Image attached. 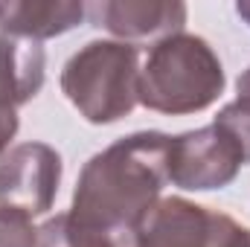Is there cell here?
<instances>
[{"label":"cell","instance_id":"obj_11","mask_svg":"<svg viewBox=\"0 0 250 247\" xmlns=\"http://www.w3.org/2000/svg\"><path fill=\"white\" fill-rule=\"evenodd\" d=\"M212 123L218 125V128H224L233 137V143L239 145L245 163H250V99L236 96L230 105H224L218 111V117Z\"/></svg>","mask_w":250,"mask_h":247},{"label":"cell","instance_id":"obj_4","mask_svg":"<svg viewBox=\"0 0 250 247\" xmlns=\"http://www.w3.org/2000/svg\"><path fill=\"white\" fill-rule=\"evenodd\" d=\"M248 242L250 230L233 215L187 198H160L137 227V247H248Z\"/></svg>","mask_w":250,"mask_h":247},{"label":"cell","instance_id":"obj_13","mask_svg":"<svg viewBox=\"0 0 250 247\" xmlns=\"http://www.w3.org/2000/svg\"><path fill=\"white\" fill-rule=\"evenodd\" d=\"M15 134H18V111L6 99H0V157L9 151V143L15 140Z\"/></svg>","mask_w":250,"mask_h":247},{"label":"cell","instance_id":"obj_5","mask_svg":"<svg viewBox=\"0 0 250 247\" xmlns=\"http://www.w3.org/2000/svg\"><path fill=\"white\" fill-rule=\"evenodd\" d=\"M242 166L245 157L239 145L215 123L178 134L169 143V184L189 192H207L233 184Z\"/></svg>","mask_w":250,"mask_h":247},{"label":"cell","instance_id":"obj_2","mask_svg":"<svg viewBox=\"0 0 250 247\" xmlns=\"http://www.w3.org/2000/svg\"><path fill=\"white\" fill-rule=\"evenodd\" d=\"M224 67L215 50L189 32L157 41L140 67L137 99L143 108L184 117L209 108L224 93Z\"/></svg>","mask_w":250,"mask_h":247},{"label":"cell","instance_id":"obj_7","mask_svg":"<svg viewBox=\"0 0 250 247\" xmlns=\"http://www.w3.org/2000/svg\"><path fill=\"white\" fill-rule=\"evenodd\" d=\"M93 26L111 32L123 44H157L184 32L187 3L181 0H96L87 6Z\"/></svg>","mask_w":250,"mask_h":247},{"label":"cell","instance_id":"obj_14","mask_svg":"<svg viewBox=\"0 0 250 247\" xmlns=\"http://www.w3.org/2000/svg\"><path fill=\"white\" fill-rule=\"evenodd\" d=\"M236 87H239V96H242V99H250V67L242 73V76H239Z\"/></svg>","mask_w":250,"mask_h":247},{"label":"cell","instance_id":"obj_12","mask_svg":"<svg viewBox=\"0 0 250 247\" xmlns=\"http://www.w3.org/2000/svg\"><path fill=\"white\" fill-rule=\"evenodd\" d=\"M0 247H38V230L32 227V218L0 206Z\"/></svg>","mask_w":250,"mask_h":247},{"label":"cell","instance_id":"obj_3","mask_svg":"<svg viewBox=\"0 0 250 247\" xmlns=\"http://www.w3.org/2000/svg\"><path fill=\"white\" fill-rule=\"evenodd\" d=\"M140 50L123 41H87L62 70L70 105L93 125H111L137 108Z\"/></svg>","mask_w":250,"mask_h":247},{"label":"cell","instance_id":"obj_15","mask_svg":"<svg viewBox=\"0 0 250 247\" xmlns=\"http://www.w3.org/2000/svg\"><path fill=\"white\" fill-rule=\"evenodd\" d=\"M236 12H239V18L250 26V0H239V3H236Z\"/></svg>","mask_w":250,"mask_h":247},{"label":"cell","instance_id":"obj_9","mask_svg":"<svg viewBox=\"0 0 250 247\" xmlns=\"http://www.w3.org/2000/svg\"><path fill=\"white\" fill-rule=\"evenodd\" d=\"M47 53L41 41L0 32V99L12 108L29 102L44 87Z\"/></svg>","mask_w":250,"mask_h":247},{"label":"cell","instance_id":"obj_10","mask_svg":"<svg viewBox=\"0 0 250 247\" xmlns=\"http://www.w3.org/2000/svg\"><path fill=\"white\" fill-rule=\"evenodd\" d=\"M38 247H137V233L93 227L62 212L38 227Z\"/></svg>","mask_w":250,"mask_h":247},{"label":"cell","instance_id":"obj_1","mask_svg":"<svg viewBox=\"0 0 250 247\" xmlns=\"http://www.w3.org/2000/svg\"><path fill=\"white\" fill-rule=\"evenodd\" d=\"M169 143L163 131H137L93 154L76 181L70 215L93 227L137 233L169 184Z\"/></svg>","mask_w":250,"mask_h":247},{"label":"cell","instance_id":"obj_8","mask_svg":"<svg viewBox=\"0 0 250 247\" xmlns=\"http://www.w3.org/2000/svg\"><path fill=\"white\" fill-rule=\"evenodd\" d=\"M84 15L82 0H0V32L47 41L76 29Z\"/></svg>","mask_w":250,"mask_h":247},{"label":"cell","instance_id":"obj_6","mask_svg":"<svg viewBox=\"0 0 250 247\" xmlns=\"http://www.w3.org/2000/svg\"><path fill=\"white\" fill-rule=\"evenodd\" d=\"M62 184V154L47 143H21L0 157V206L29 218L53 209Z\"/></svg>","mask_w":250,"mask_h":247},{"label":"cell","instance_id":"obj_16","mask_svg":"<svg viewBox=\"0 0 250 247\" xmlns=\"http://www.w3.org/2000/svg\"><path fill=\"white\" fill-rule=\"evenodd\" d=\"M248 247H250V242H248Z\"/></svg>","mask_w":250,"mask_h":247}]
</instances>
